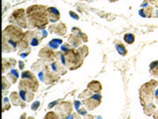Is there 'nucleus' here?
Segmentation results:
<instances>
[{"label": "nucleus", "mask_w": 158, "mask_h": 119, "mask_svg": "<svg viewBox=\"0 0 158 119\" xmlns=\"http://www.w3.org/2000/svg\"><path fill=\"white\" fill-rule=\"evenodd\" d=\"M23 39L26 41V42H28L31 46H34V47H36L40 44V40L37 38L35 31H27L24 34Z\"/></svg>", "instance_id": "nucleus-11"}, {"label": "nucleus", "mask_w": 158, "mask_h": 119, "mask_svg": "<svg viewBox=\"0 0 158 119\" xmlns=\"http://www.w3.org/2000/svg\"><path fill=\"white\" fill-rule=\"evenodd\" d=\"M56 57H58L61 62L69 70H76L83 64V58L74 48L66 53H56Z\"/></svg>", "instance_id": "nucleus-2"}, {"label": "nucleus", "mask_w": 158, "mask_h": 119, "mask_svg": "<svg viewBox=\"0 0 158 119\" xmlns=\"http://www.w3.org/2000/svg\"><path fill=\"white\" fill-rule=\"evenodd\" d=\"M10 107H11V104L9 103V99L7 97H4V99H3V111L9 110Z\"/></svg>", "instance_id": "nucleus-33"}, {"label": "nucleus", "mask_w": 158, "mask_h": 119, "mask_svg": "<svg viewBox=\"0 0 158 119\" xmlns=\"http://www.w3.org/2000/svg\"><path fill=\"white\" fill-rule=\"evenodd\" d=\"M69 15H70V16L72 17V18H74L75 20H78V19H79V16H78V15L75 14V13L73 12V11H70V12H69Z\"/></svg>", "instance_id": "nucleus-38"}, {"label": "nucleus", "mask_w": 158, "mask_h": 119, "mask_svg": "<svg viewBox=\"0 0 158 119\" xmlns=\"http://www.w3.org/2000/svg\"><path fill=\"white\" fill-rule=\"evenodd\" d=\"M154 16H155V17H158V10H156V12L154 13Z\"/></svg>", "instance_id": "nucleus-46"}, {"label": "nucleus", "mask_w": 158, "mask_h": 119, "mask_svg": "<svg viewBox=\"0 0 158 119\" xmlns=\"http://www.w3.org/2000/svg\"><path fill=\"white\" fill-rule=\"evenodd\" d=\"M87 88L93 91L94 93H100L101 90H102V84L100 83V81L93 80L87 85Z\"/></svg>", "instance_id": "nucleus-16"}, {"label": "nucleus", "mask_w": 158, "mask_h": 119, "mask_svg": "<svg viewBox=\"0 0 158 119\" xmlns=\"http://www.w3.org/2000/svg\"><path fill=\"white\" fill-rule=\"evenodd\" d=\"M27 119H35V118H34V117H32V116H30V117H28Z\"/></svg>", "instance_id": "nucleus-47"}, {"label": "nucleus", "mask_w": 158, "mask_h": 119, "mask_svg": "<svg viewBox=\"0 0 158 119\" xmlns=\"http://www.w3.org/2000/svg\"><path fill=\"white\" fill-rule=\"evenodd\" d=\"M39 77L40 80L44 81L46 83H54L59 80V76L58 74V73L52 72L50 69H48V66H46L44 72H41L39 73Z\"/></svg>", "instance_id": "nucleus-8"}, {"label": "nucleus", "mask_w": 158, "mask_h": 119, "mask_svg": "<svg viewBox=\"0 0 158 119\" xmlns=\"http://www.w3.org/2000/svg\"><path fill=\"white\" fill-rule=\"evenodd\" d=\"M10 100L12 101V103L14 105L16 106H21V107H25L26 106V103L24 101H22V97L19 92H16V91H13L12 93L10 94Z\"/></svg>", "instance_id": "nucleus-13"}, {"label": "nucleus", "mask_w": 158, "mask_h": 119, "mask_svg": "<svg viewBox=\"0 0 158 119\" xmlns=\"http://www.w3.org/2000/svg\"><path fill=\"white\" fill-rule=\"evenodd\" d=\"M20 95L23 100L25 101H32V99L34 98V96H35V93H34V91H29V90H24V89H21L20 90Z\"/></svg>", "instance_id": "nucleus-18"}, {"label": "nucleus", "mask_w": 158, "mask_h": 119, "mask_svg": "<svg viewBox=\"0 0 158 119\" xmlns=\"http://www.w3.org/2000/svg\"><path fill=\"white\" fill-rule=\"evenodd\" d=\"M58 101H54L52 103H51L50 105H48V108H52V106H54V105H56V103H58Z\"/></svg>", "instance_id": "nucleus-44"}, {"label": "nucleus", "mask_w": 158, "mask_h": 119, "mask_svg": "<svg viewBox=\"0 0 158 119\" xmlns=\"http://www.w3.org/2000/svg\"><path fill=\"white\" fill-rule=\"evenodd\" d=\"M149 72H150V73H151V76L158 79V61H154L150 64Z\"/></svg>", "instance_id": "nucleus-21"}, {"label": "nucleus", "mask_w": 158, "mask_h": 119, "mask_svg": "<svg viewBox=\"0 0 158 119\" xmlns=\"http://www.w3.org/2000/svg\"><path fill=\"white\" fill-rule=\"evenodd\" d=\"M23 31H22V28L18 27L16 25H9L4 29L3 31V37L6 39L12 40L16 43H20L24 38Z\"/></svg>", "instance_id": "nucleus-6"}, {"label": "nucleus", "mask_w": 158, "mask_h": 119, "mask_svg": "<svg viewBox=\"0 0 158 119\" xmlns=\"http://www.w3.org/2000/svg\"><path fill=\"white\" fill-rule=\"evenodd\" d=\"M153 117H154V119H158V109L155 110V112L153 114Z\"/></svg>", "instance_id": "nucleus-43"}, {"label": "nucleus", "mask_w": 158, "mask_h": 119, "mask_svg": "<svg viewBox=\"0 0 158 119\" xmlns=\"http://www.w3.org/2000/svg\"><path fill=\"white\" fill-rule=\"evenodd\" d=\"M111 2H116V1H118V0H110Z\"/></svg>", "instance_id": "nucleus-48"}, {"label": "nucleus", "mask_w": 158, "mask_h": 119, "mask_svg": "<svg viewBox=\"0 0 158 119\" xmlns=\"http://www.w3.org/2000/svg\"><path fill=\"white\" fill-rule=\"evenodd\" d=\"M74 105H75V108H76L77 110L80 108V105H81V102L78 101V100H76V101H74Z\"/></svg>", "instance_id": "nucleus-39"}, {"label": "nucleus", "mask_w": 158, "mask_h": 119, "mask_svg": "<svg viewBox=\"0 0 158 119\" xmlns=\"http://www.w3.org/2000/svg\"><path fill=\"white\" fill-rule=\"evenodd\" d=\"M155 102H156V104H158V87L155 90Z\"/></svg>", "instance_id": "nucleus-42"}, {"label": "nucleus", "mask_w": 158, "mask_h": 119, "mask_svg": "<svg viewBox=\"0 0 158 119\" xmlns=\"http://www.w3.org/2000/svg\"><path fill=\"white\" fill-rule=\"evenodd\" d=\"M24 68H25V64L22 61H20V62H19V69L24 70Z\"/></svg>", "instance_id": "nucleus-41"}, {"label": "nucleus", "mask_w": 158, "mask_h": 119, "mask_svg": "<svg viewBox=\"0 0 158 119\" xmlns=\"http://www.w3.org/2000/svg\"><path fill=\"white\" fill-rule=\"evenodd\" d=\"M39 57L44 63H46V64H51V63H54V61L56 59V53L54 52L52 49H51L50 47L48 48L44 47L40 51Z\"/></svg>", "instance_id": "nucleus-9"}, {"label": "nucleus", "mask_w": 158, "mask_h": 119, "mask_svg": "<svg viewBox=\"0 0 158 119\" xmlns=\"http://www.w3.org/2000/svg\"><path fill=\"white\" fill-rule=\"evenodd\" d=\"M157 87H158V81L155 80H151L140 87V98L142 107L147 105V104L153 103V100L155 99V90Z\"/></svg>", "instance_id": "nucleus-3"}, {"label": "nucleus", "mask_w": 158, "mask_h": 119, "mask_svg": "<svg viewBox=\"0 0 158 119\" xmlns=\"http://www.w3.org/2000/svg\"><path fill=\"white\" fill-rule=\"evenodd\" d=\"M62 44V40L61 39H54L48 43V47L51 48L52 50H56L59 47V45Z\"/></svg>", "instance_id": "nucleus-28"}, {"label": "nucleus", "mask_w": 158, "mask_h": 119, "mask_svg": "<svg viewBox=\"0 0 158 119\" xmlns=\"http://www.w3.org/2000/svg\"><path fill=\"white\" fill-rule=\"evenodd\" d=\"M67 32V28L66 25L63 23H58V25H55V29H54V33L58 36H64Z\"/></svg>", "instance_id": "nucleus-19"}, {"label": "nucleus", "mask_w": 158, "mask_h": 119, "mask_svg": "<svg viewBox=\"0 0 158 119\" xmlns=\"http://www.w3.org/2000/svg\"><path fill=\"white\" fill-rule=\"evenodd\" d=\"M72 111H73V104L69 101L61 102L58 105H56L55 108V112L62 119H66L67 117H69L71 113H72Z\"/></svg>", "instance_id": "nucleus-7"}, {"label": "nucleus", "mask_w": 158, "mask_h": 119, "mask_svg": "<svg viewBox=\"0 0 158 119\" xmlns=\"http://www.w3.org/2000/svg\"><path fill=\"white\" fill-rule=\"evenodd\" d=\"M39 88V80L36 76L30 70H26L22 73V80L19 83V89H24L29 91H37Z\"/></svg>", "instance_id": "nucleus-4"}, {"label": "nucleus", "mask_w": 158, "mask_h": 119, "mask_svg": "<svg viewBox=\"0 0 158 119\" xmlns=\"http://www.w3.org/2000/svg\"><path fill=\"white\" fill-rule=\"evenodd\" d=\"M71 49H72V47H71V45L69 43H66V44H63L61 46V51L62 53H66V52L70 51Z\"/></svg>", "instance_id": "nucleus-34"}, {"label": "nucleus", "mask_w": 158, "mask_h": 119, "mask_svg": "<svg viewBox=\"0 0 158 119\" xmlns=\"http://www.w3.org/2000/svg\"><path fill=\"white\" fill-rule=\"evenodd\" d=\"M19 76V73L16 70H11L10 73H7V79L10 80L11 83H15L17 81V79Z\"/></svg>", "instance_id": "nucleus-20"}, {"label": "nucleus", "mask_w": 158, "mask_h": 119, "mask_svg": "<svg viewBox=\"0 0 158 119\" xmlns=\"http://www.w3.org/2000/svg\"><path fill=\"white\" fill-rule=\"evenodd\" d=\"M155 110H156V107L153 103H150V104H147V105L143 106V112L147 115V116L153 115L154 112H155Z\"/></svg>", "instance_id": "nucleus-23"}, {"label": "nucleus", "mask_w": 158, "mask_h": 119, "mask_svg": "<svg viewBox=\"0 0 158 119\" xmlns=\"http://www.w3.org/2000/svg\"><path fill=\"white\" fill-rule=\"evenodd\" d=\"M72 33H73V34H76V35L79 37V38H80V39L82 40V42L86 43V42H87V41H88V37H87V35L84 34V33L82 32L79 28L74 27V28L72 29Z\"/></svg>", "instance_id": "nucleus-22"}, {"label": "nucleus", "mask_w": 158, "mask_h": 119, "mask_svg": "<svg viewBox=\"0 0 158 119\" xmlns=\"http://www.w3.org/2000/svg\"><path fill=\"white\" fill-rule=\"evenodd\" d=\"M78 113L80 115H87V108H84V107H80V108L78 109Z\"/></svg>", "instance_id": "nucleus-36"}, {"label": "nucleus", "mask_w": 158, "mask_h": 119, "mask_svg": "<svg viewBox=\"0 0 158 119\" xmlns=\"http://www.w3.org/2000/svg\"><path fill=\"white\" fill-rule=\"evenodd\" d=\"M10 80L7 79L6 76H3L2 77V89H3V92H5L6 89H8L10 87Z\"/></svg>", "instance_id": "nucleus-30"}, {"label": "nucleus", "mask_w": 158, "mask_h": 119, "mask_svg": "<svg viewBox=\"0 0 158 119\" xmlns=\"http://www.w3.org/2000/svg\"><path fill=\"white\" fill-rule=\"evenodd\" d=\"M20 119H27V114H26V113L22 114V116H21V118H20Z\"/></svg>", "instance_id": "nucleus-45"}, {"label": "nucleus", "mask_w": 158, "mask_h": 119, "mask_svg": "<svg viewBox=\"0 0 158 119\" xmlns=\"http://www.w3.org/2000/svg\"><path fill=\"white\" fill-rule=\"evenodd\" d=\"M64 65L62 64L61 62H58V61H55L54 63H51V69L54 72L58 73L59 74H65L66 73V69L64 68Z\"/></svg>", "instance_id": "nucleus-15"}, {"label": "nucleus", "mask_w": 158, "mask_h": 119, "mask_svg": "<svg viewBox=\"0 0 158 119\" xmlns=\"http://www.w3.org/2000/svg\"><path fill=\"white\" fill-rule=\"evenodd\" d=\"M72 119H81L80 114L79 113H73L72 114Z\"/></svg>", "instance_id": "nucleus-40"}, {"label": "nucleus", "mask_w": 158, "mask_h": 119, "mask_svg": "<svg viewBox=\"0 0 158 119\" xmlns=\"http://www.w3.org/2000/svg\"><path fill=\"white\" fill-rule=\"evenodd\" d=\"M29 43L28 42H26V41L23 39L21 41L20 43L18 44V49L20 50L21 52H24V51H27V52H30V47H29Z\"/></svg>", "instance_id": "nucleus-25"}, {"label": "nucleus", "mask_w": 158, "mask_h": 119, "mask_svg": "<svg viewBox=\"0 0 158 119\" xmlns=\"http://www.w3.org/2000/svg\"><path fill=\"white\" fill-rule=\"evenodd\" d=\"M68 42L73 48H77V47H80L82 40L79 38L76 34H73L72 33V34L69 35V37H68Z\"/></svg>", "instance_id": "nucleus-17"}, {"label": "nucleus", "mask_w": 158, "mask_h": 119, "mask_svg": "<svg viewBox=\"0 0 158 119\" xmlns=\"http://www.w3.org/2000/svg\"><path fill=\"white\" fill-rule=\"evenodd\" d=\"M116 49L118 51V53L122 56H126L127 54V50L126 49V47L122 44V42H116Z\"/></svg>", "instance_id": "nucleus-24"}, {"label": "nucleus", "mask_w": 158, "mask_h": 119, "mask_svg": "<svg viewBox=\"0 0 158 119\" xmlns=\"http://www.w3.org/2000/svg\"><path fill=\"white\" fill-rule=\"evenodd\" d=\"M40 101H35L33 104H32V106H31V108H32V110H37L38 109V107H40Z\"/></svg>", "instance_id": "nucleus-37"}, {"label": "nucleus", "mask_w": 158, "mask_h": 119, "mask_svg": "<svg viewBox=\"0 0 158 119\" xmlns=\"http://www.w3.org/2000/svg\"><path fill=\"white\" fill-rule=\"evenodd\" d=\"M32 68H33L34 70H38V72H40V70H41V64L39 62H37V63H35V64L32 66Z\"/></svg>", "instance_id": "nucleus-35"}, {"label": "nucleus", "mask_w": 158, "mask_h": 119, "mask_svg": "<svg viewBox=\"0 0 158 119\" xmlns=\"http://www.w3.org/2000/svg\"><path fill=\"white\" fill-rule=\"evenodd\" d=\"M16 49H18V43L3 37V52L8 53V52L16 51Z\"/></svg>", "instance_id": "nucleus-12"}, {"label": "nucleus", "mask_w": 158, "mask_h": 119, "mask_svg": "<svg viewBox=\"0 0 158 119\" xmlns=\"http://www.w3.org/2000/svg\"><path fill=\"white\" fill-rule=\"evenodd\" d=\"M77 51H78V53L80 54V56L82 58H85V57H87V55H88V53H89V49H88V47L86 46V45H82V46H80V47H78V49H77Z\"/></svg>", "instance_id": "nucleus-26"}, {"label": "nucleus", "mask_w": 158, "mask_h": 119, "mask_svg": "<svg viewBox=\"0 0 158 119\" xmlns=\"http://www.w3.org/2000/svg\"><path fill=\"white\" fill-rule=\"evenodd\" d=\"M123 39H125V41H126L127 44L131 45V44H133V43L134 42L135 37H134L133 34H126L125 37H123Z\"/></svg>", "instance_id": "nucleus-31"}, {"label": "nucleus", "mask_w": 158, "mask_h": 119, "mask_svg": "<svg viewBox=\"0 0 158 119\" xmlns=\"http://www.w3.org/2000/svg\"><path fill=\"white\" fill-rule=\"evenodd\" d=\"M10 23L18 26L22 29L28 28V17H27V11L24 9H17L11 14L9 17Z\"/></svg>", "instance_id": "nucleus-5"}, {"label": "nucleus", "mask_w": 158, "mask_h": 119, "mask_svg": "<svg viewBox=\"0 0 158 119\" xmlns=\"http://www.w3.org/2000/svg\"><path fill=\"white\" fill-rule=\"evenodd\" d=\"M44 119H61V117L59 116V115L56 112L51 111V112H48V113L46 114V116L44 117Z\"/></svg>", "instance_id": "nucleus-29"}, {"label": "nucleus", "mask_w": 158, "mask_h": 119, "mask_svg": "<svg viewBox=\"0 0 158 119\" xmlns=\"http://www.w3.org/2000/svg\"><path fill=\"white\" fill-rule=\"evenodd\" d=\"M48 20L51 22H58L59 20V18H61V14H59L58 10L54 8V7H48Z\"/></svg>", "instance_id": "nucleus-14"}, {"label": "nucleus", "mask_w": 158, "mask_h": 119, "mask_svg": "<svg viewBox=\"0 0 158 119\" xmlns=\"http://www.w3.org/2000/svg\"><path fill=\"white\" fill-rule=\"evenodd\" d=\"M35 34L37 36V38L39 39L40 42H41V41H42L43 39H44L48 36V32L44 29H43V30L38 29V30H36V31H35Z\"/></svg>", "instance_id": "nucleus-27"}, {"label": "nucleus", "mask_w": 158, "mask_h": 119, "mask_svg": "<svg viewBox=\"0 0 158 119\" xmlns=\"http://www.w3.org/2000/svg\"><path fill=\"white\" fill-rule=\"evenodd\" d=\"M101 100H102V96H101V94L95 93V94H93L91 97L84 99L83 101H82V103L85 104L86 108H87L88 110H92V109L96 108V107L100 105Z\"/></svg>", "instance_id": "nucleus-10"}, {"label": "nucleus", "mask_w": 158, "mask_h": 119, "mask_svg": "<svg viewBox=\"0 0 158 119\" xmlns=\"http://www.w3.org/2000/svg\"><path fill=\"white\" fill-rule=\"evenodd\" d=\"M28 27L43 30L48 24V8L43 5H33L27 9Z\"/></svg>", "instance_id": "nucleus-1"}, {"label": "nucleus", "mask_w": 158, "mask_h": 119, "mask_svg": "<svg viewBox=\"0 0 158 119\" xmlns=\"http://www.w3.org/2000/svg\"><path fill=\"white\" fill-rule=\"evenodd\" d=\"M93 95V91H91L90 90V89H86V90H84L83 92H82V93L79 95V97L80 98H84V99H86V98H89V97H91V96Z\"/></svg>", "instance_id": "nucleus-32"}]
</instances>
